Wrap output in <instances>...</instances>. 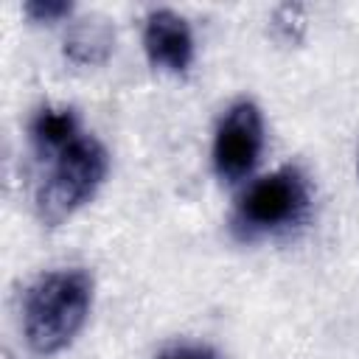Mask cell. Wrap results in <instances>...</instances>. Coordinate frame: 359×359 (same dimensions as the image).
<instances>
[{
	"label": "cell",
	"instance_id": "1",
	"mask_svg": "<svg viewBox=\"0 0 359 359\" xmlns=\"http://www.w3.org/2000/svg\"><path fill=\"white\" fill-rule=\"evenodd\" d=\"M93 292V275L81 266L39 275L22 300V331L28 348L39 356L65 351L87 323Z\"/></svg>",
	"mask_w": 359,
	"mask_h": 359
},
{
	"label": "cell",
	"instance_id": "2",
	"mask_svg": "<svg viewBox=\"0 0 359 359\" xmlns=\"http://www.w3.org/2000/svg\"><path fill=\"white\" fill-rule=\"evenodd\" d=\"M311 208V188L297 165L275 168L238 196L230 227L238 238L252 241L264 236H278L297 227Z\"/></svg>",
	"mask_w": 359,
	"mask_h": 359
},
{
	"label": "cell",
	"instance_id": "3",
	"mask_svg": "<svg viewBox=\"0 0 359 359\" xmlns=\"http://www.w3.org/2000/svg\"><path fill=\"white\" fill-rule=\"evenodd\" d=\"M109 154L101 140L81 135L59 157L50 160L48 177L36 188V216L45 227H59L79 208H84L104 185Z\"/></svg>",
	"mask_w": 359,
	"mask_h": 359
},
{
	"label": "cell",
	"instance_id": "4",
	"mask_svg": "<svg viewBox=\"0 0 359 359\" xmlns=\"http://www.w3.org/2000/svg\"><path fill=\"white\" fill-rule=\"evenodd\" d=\"M264 149V115L255 101L238 98L222 115L213 135V171L222 182H241L252 174Z\"/></svg>",
	"mask_w": 359,
	"mask_h": 359
},
{
	"label": "cell",
	"instance_id": "5",
	"mask_svg": "<svg viewBox=\"0 0 359 359\" xmlns=\"http://www.w3.org/2000/svg\"><path fill=\"white\" fill-rule=\"evenodd\" d=\"M143 50L151 67L185 73L194 62V34L188 20L171 8H151L143 25Z\"/></svg>",
	"mask_w": 359,
	"mask_h": 359
},
{
	"label": "cell",
	"instance_id": "6",
	"mask_svg": "<svg viewBox=\"0 0 359 359\" xmlns=\"http://www.w3.org/2000/svg\"><path fill=\"white\" fill-rule=\"evenodd\" d=\"M112 48H115V28L109 25V20L107 17H84L67 28L62 53L73 65L95 67L112 56Z\"/></svg>",
	"mask_w": 359,
	"mask_h": 359
},
{
	"label": "cell",
	"instance_id": "7",
	"mask_svg": "<svg viewBox=\"0 0 359 359\" xmlns=\"http://www.w3.org/2000/svg\"><path fill=\"white\" fill-rule=\"evenodd\" d=\"M28 135H31V143H34V151L39 154V160H53L70 143H76L81 137L79 115L70 107H42L31 118Z\"/></svg>",
	"mask_w": 359,
	"mask_h": 359
},
{
	"label": "cell",
	"instance_id": "8",
	"mask_svg": "<svg viewBox=\"0 0 359 359\" xmlns=\"http://www.w3.org/2000/svg\"><path fill=\"white\" fill-rule=\"evenodd\" d=\"M306 8L297 6V3H286V6H278L269 17V28H272V36L283 45H297L303 36H306Z\"/></svg>",
	"mask_w": 359,
	"mask_h": 359
},
{
	"label": "cell",
	"instance_id": "9",
	"mask_svg": "<svg viewBox=\"0 0 359 359\" xmlns=\"http://www.w3.org/2000/svg\"><path fill=\"white\" fill-rule=\"evenodd\" d=\"M22 14L34 22H59L73 14V3L67 0H28L22 3Z\"/></svg>",
	"mask_w": 359,
	"mask_h": 359
},
{
	"label": "cell",
	"instance_id": "10",
	"mask_svg": "<svg viewBox=\"0 0 359 359\" xmlns=\"http://www.w3.org/2000/svg\"><path fill=\"white\" fill-rule=\"evenodd\" d=\"M157 359H222V356H219V351H213L210 345L182 342V345H171V348H165Z\"/></svg>",
	"mask_w": 359,
	"mask_h": 359
},
{
	"label": "cell",
	"instance_id": "11",
	"mask_svg": "<svg viewBox=\"0 0 359 359\" xmlns=\"http://www.w3.org/2000/svg\"><path fill=\"white\" fill-rule=\"evenodd\" d=\"M356 177H359V157H356Z\"/></svg>",
	"mask_w": 359,
	"mask_h": 359
},
{
	"label": "cell",
	"instance_id": "12",
	"mask_svg": "<svg viewBox=\"0 0 359 359\" xmlns=\"http://www.w3.org/2000/svg\"><path fill=\"white\" fill-rule=\"evenodd\" d=\"M3 359H11V353H3Z\"/></svg>",
	"mask_w": 359,
	"mask_h": 359
}]
</instances>
